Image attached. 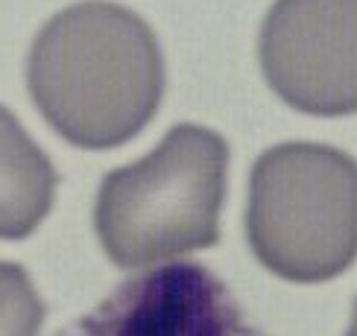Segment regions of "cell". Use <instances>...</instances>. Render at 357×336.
Segmentation results:
<instances>
[{
	"label": "cell",
	"instance_id": "6da1fadb",
	"mask_svg": "<svg viewBox=\"0 0 357 336\" xmlns=\"http://www.w3.org/2000/svg\"><path fill=\"white\" fill-rule=\"evenodd\" d=\"M36 109L68 143L112 150L155 117L165 56L135 12L82 0L44 24L26 58Z\"/></svg>",
	"mask_w": 357,
	"mask_h": 336
},
{
	"label": "cell",
	"instance_id": "7a4b0ae2",
	"mask_svg": "<svg viewBox=\"0 0 357 336\" xmlns=\"http://www.w3.org/2000/svg\"><path fill=\"white\" fill-rule=\"evenodd\" d=\"M229 143L205 126H173L155 150L109 173L94 205L100 246L121 269L161 266L220 240Z\"/></svg>",
	"mask_w": 357,
	"mask_h": 336
},
{
	"label": "cell",
	"instance_id": "3957f363",
	"mask_svg": "<svg viewBox=\"0 0 357 336\" xmlns=\"http://www.w3.org/2000/svg\"><path fill=\"white\" fill-rule=\"evenodd\" d=\"M246 240L273 275L319 284L357 260V161L325 143H281L249 175Z\"/></svg>",
	"mask_w": 357,
	"mask_h": 336
},
{
	"label": "cell",
	"instance_id": "277c9868",
	"mask_svg": "<svg viewBox=\"0 0 357 336\" xmlns=\"http://www.w3.org/2000/svg\"><path fill=\"white\" fill-rule=\"evenodd\" d=\"M258 47L287 106L317 117L357 111V0H275Z\"/></svg>",
	"mask_w": 357,
	"mask_h": 336
},
{
	"label": "cell",
	"instance_id": "5b68a950",
	"mask_svg": "<svg viewBox=\"0 0 357 336\" xmlns=\"http://www.w3.org/2000/svg\"><path fill=\"white\" fill-rule=\"evenodd\" d=\"M56 336H264L231 289L199 263H167L123 281Z\"/></svg>",
	"mask_w": 357,
	"mask_h": 336
},
{
	"label": "cell",
	"instance_id": "8992f818",
	"mask_svg": "<svg viewBox=\"0 0 357 336\" xmlns=\"http://www.w3.org/2000/svg\"><path fill=\"white\" fill-rule=\"evenodd\" d=\"M59 175L9 109L0 106V240L29 237L50 214Z\"/></svg>",
	"mask_w": 357,
	"mask_h": 336
},
{
	"label": "cell",
	"instance_id": "52a82bcc",
	"mask_svg": "<svg viewBox=\"0 0 357 336\" xmlns=\"http://www.w3.org/2000/svg\"><path fill=\"white\" fill-rule=\"evenodd\" d=\"M44 301L18 263L0 260V336H38Z\"/></svg>",
	"mask_w": 357,
	"mask_h": 336
},
{
	"label": "cell",
	"instance_id": "ba28073f",
	"mask_svg": "<svg viewBox=\"0 0 357 336\" xmlns=\"http://www.w3.org/2000/svg\"><path fill=\"white\" fill-rule=\"evenodd\" d=\"M346 336H357V298H354V310H351V325H349V333Z\"/></svg>",
	"mask_w": 357,
	"mask_h": 336
}]
</instances>
